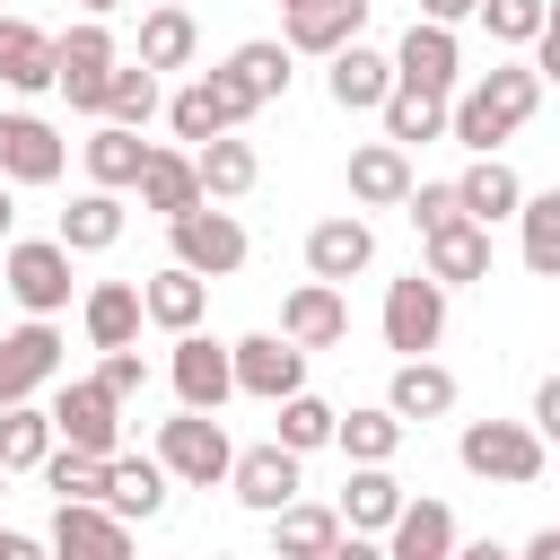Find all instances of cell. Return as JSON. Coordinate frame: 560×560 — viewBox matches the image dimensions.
Segmentation results:
<instances>
[{"label":"cell","mask_w":560,"mask_h":560,"mask_svg":"<svg viewBox=\"0 0 560 560\" xmlns=\"http://www.w3.org/2000/svg\"><path fill=\"white\" fill-rule=\"evenodd\" d=\"M298 385H306V350H298L289 332H245V341H236V394L280 402V394H298Z\"/></svg>","instance_id":"13"},{"label":"cell","mask_w":560,"mask_h":560,"mask_svg":"<svg viewBox=\"0 0 560 560\" xmlns=\"http://www.w3.org/2000/svg\"><path fill=\"white\" fill-rule=\"evenodd\" d=\"M534 70H542V88H560V35H551V26L534 35Z\"/></svg>","instance_id":"48"},{"label":"cell","mask_w":560,"mask_h":560,"mask_svg":"<svg viewBox=\"0 0 560 560\" xmlns=\"http://www.w3.org/2000/svg\"><path fill=\"white\" fill-rule=\"evenodd\" d=\"M192 158H201V192H210V201H236V192H254V175H262L254 140H236V131H210Z\"/></svg>","instance_id":"36"},{"label":"cell","mask_w":560,"mask_h":560,"mask_svg":"<svg viewBox=\"0 0 560 560\" xmlns=\"http://www.w3.org/2000/svg\"><path fill=\"white\" fill-rule=\"evenodd\" d=\"M542 105V70L534 61H490L464 96H455V114H446V131L464 140V149H499L525 114Z\"/></svg>","instance_id":"1"},{"label":"cell","mask_w":560,"mask_h":560,"mask_svg":"<svg viewBox=\"0 0 560 560\" xmlns=\"http://www.w3.org/2000/svg\"><path fill=\"white\" fill-rule=\"evenodd\" d=\"M105 114L140 131V122L158 114V70H149V61H114V79H105Z\"/></svg>","instance_id":"42"},{"label":"cell","mask_w":560,"mask_h":560,"mask_svg":"<svg viewBox=\"0 0 560 560\" xmlns=\"http://www.w3.org/2000/svg\"><path fill=\"white\" fill-rule=\"evenodd\" d=\"M52 446H61V429H52V411H35V394L26 402H0V464L9 472H44Z\"/></svg>","instance_id":"34"},{"label":"cell","mask_w":560,"mask_h":560,"mask_svg":"<svg viewBox=\"0 0 560 560\" xmlns=\"http://www.w3.org/2000/svg\"><path fill=\"white\" fill-rule=\"evenodd\" d=\"M70 254H105L114 236H122V192L114 184H96V192H79L70 210H61V228H52Z\"/></svg>","instance_id":"37"},{"label":"cell","mask_w":560,"mask_h":560,"mask_svg":"<svg viewBox=\"0 0 560 560\" xmlns=\"http://www.w3.org/2000/svg\"><path fill=\"white\" fill-rule=\"evenodd\" d=\"M245 114H254V105L236 96V79H228V70H201V79H184V88L166 96V122H175V140H192V149H201L210 131H236Z\"/></svg>","instance_id":"9"},{"label":"cell","mask_w":560,"mask_h":560,"mask_svg":"<svg viewBox=\"0 0 560 560\" xmlns=\"http://www.w3.org/2000/svg\"><path fill=\"white\" fill-rule=\"evenodd\" d=\"M516 219H525V271L560 280V192H534Z\"/></svg>","instance_id":"43"},{"label":"cell","mask_w":560,"mask_h":560,"mask_svg":"<svg viewBox=\"0 0 560 560\" xmlns=\"http://www.w3.org/2000/svg\"><path fill=\"white\" fill-rule=\"evenodd\" d=\"M166 376H175V394H184L192 411H219V402L236 394V341H210V332L192 324V332H175Z\"/></svg>","instance_id":"6"},{"label":"cell","mask_w":560,"mask_h":560,"mask_svg":"<svg viewBox=\"0 0 560 560\" xmlns=\"http://www.w3.org/2000/svg\"><path fill=\"white\" fill-rule=\"evenodd\" d=\"M376 114H385V140H402V149H411V140H438L455 105H446L438 88H411V79H394V96H385Z\"/></svg>","instance_id":"39"},{"label":"cell","mask_w":560,"mask_h":560,"mask_svg":"<svg viewBox=\"0 0 560 560\" xmlns=\"http://www.w3.org/2000/svg\"><path fill=\"white\" fill-rule=\"evenodd\" d=\"M114 61H122V52H114L105 18H79V26L61 35V79H52V88H61L79 114H105V79H114Z\"/></svg>","instance_id":"8"},{"label":"cell","mask_w":560,"mask_h":560,"mask_svg":"<svg viewBox=\"0 0 560 560\" xmlns=\"http://www.w3.org/2000/svg\"><path fill=\"white\" fill-rule=\"evenodd\" d=\"M140 210H158V219H184L192 201H210L201 192V158H184V149H149V166H140Z\"/></svg>","instance_id":"24"},{"label":"cell","mask_w":560,"mask_h":560,"mask_svg":"<svg viewBox=\"0 0 560 560\" xmlns=\"http://www.w3.org/2000/svg\"><path fill=\"white\" fill-rule=\"evenodd\" d=\"M394 79H411V88H455L464 79V52H455V26H438V18H411V35L394 44Z\"/></svg>","instance_id":"18"},{"label":"cell","mask_w":560,"mask_h":560,"mask_svg":"<svg viewBox=\"0 0 560 560\" xmlns=\"http://www.w3.org/2000/svg\"><path fill=\"white\" fill-rule=\"evenodd\" d=\"M368 262H376V228H368V219L341 210V219H315V228H306V271H315V280H350V271H368Z\"/></svg>","instance_id":"22"},{"label":"cell","mask_w":560,"mask_h":560,"mask_svg":"<svg viewBox=\"0 0 560 560\" xmlns=\"http://www.w3.org/2000/svg\"><path fill=\"white\" fill-rule=\"evenodd\" d=\"M166 481H175L166 455H122V446H114V481H105V499H114L131 525H149V516L166 508Z\"/></svg>","instance_id":"31"},{"label":"cell","mask_w":560,"mask_h":560,"mask_svg":"<svg viewBox=\"0 0 560 560\" xmlns=\"http://www.w3.org/2000/svg\"><path fill=\"white\" fill-rule=\"evenodd\" d=\"M341 534H350V525H341V508H306V499H289V508L271 516V542H280L289 560H332V551H341Z\"/></svg>","instance_id":"33"},{"label":"cell","mask_w":560,"mask_h":560,"mask_svg":"<svg viewBox=\"0 0 560 560\" xmlns=\"http://www.w3.org/2000/svg\"><path fill=\"white\" fill-rule=\"evenodd\" d=\"M61 166H70V140L44 114H0V175L9 184H61Z\"/></svg>","instance_id":"11"},{"label":"cell","mask_w":560,"mask_h":560,"mask_svg":"<svg viewBox=\"0 0 560 560\" xmlns=\"http://www.w3.org/2000/svg\"><path fill=\"white\" fill-rule=\"evenodd\" d=\"M455 192H464V210H472V219H490V228L525 210V184H516V166H508L499 149H472V166L455 175Z\"/></svg>","instance_id":"26"},{"label":"cell","mask_w":560,"mask_h":560,"mask_svg":"<svg viewBox=\"0 0 560 560\" xmlns=\"http://www.w3.org/2000/svg\"><path fill=\"white\" fill-rule=\"evenodd\" d=\"M0 490H9V464H0Z\"/></svg>","instance_id":"54"},{"label":"cell","mask_w":560,"mask_h":560,"mask_svg":"<svg viewBox=\"0 0 560 560\" xmlns=\"http://www.w3.org/2000/svg\"><path fill=\"white\" fill-rule=\"evenodd\" d=\"M542 26H551V35H560V0H551V18H542Z\"/></svg>","instance_id":"53"},{"label":"cell","mask_w":560,"mask_h":560,"mask_svg":"<svg viewBox=\"0 0 560 560\" xmlns=\"http://www.w3.org/2000/svg\"><path fill=\"white\" fill-rule=\"evenodd\" d=\"M228 490H236L254 516H280V508L298 499V446H280V438H271V446H245L236 472H228Z\"/></svg>","instance_id":"16"},{"label":"cell","mask_w":560,"mask_h":560,"mask_svg":"<svg viewBox=\"0 0 560 560\" xmlns=\"http://www.w3.org/2000/svg\"><path fill=\"white\" fill-rule=\"evenodd\" d=\"M385 542H394V560H446L455 551V516L438 499H402V516L385 525Z\"/></svg>","instance_id":"38"},{"label":"cell","mask_w":560,"mask_h":560,"mask_svg":"<svg viewBox=\"0 0 560 560\" xmlns=\"http://www.w3.org/2000/svg\"><path fill=\"white\" fill-rule=\"evenodd\" d=\"M0 280H9V298L26 315H61L70 306V245L61 236H26V245L0 254Z\"/></svg>","instance_id":"4"},{"label":"cell","mask_w":560,"mask_h":560,"mask_svg":"<svg viewBox=\"0 0 560 560\" xmlns=\"http://www.w3.org/2000/svg\"><path fill=\"white\" fill-rule=\"evenodd\" d=\"M52 429H61L70 446L114 455V446H122V394H114L105 376H70V385L52 394Z\"/></svg>","instance_id":"7"},{"label":"cell","mask_w":560,"mask_h":560,"mask_svg":"<svg viewBox=\"0 0 560 560\" xmlns=\"http://www.w3.org/2000/svg\"><path fill=\"white\" fill-rule=\"evenodd\" d=\"M131 542V516L114 508V499H61L52 508V551H96V560H114Z\"/></svg>","instance_id":"20"},{"label":"cell","mask_w":560,"mask_h":560,"mask_svg":"<svg viewBox=\"0 0 560 560\" xmlns=\"http://www.w3.org/2000/svg\"><path fill=\"white\" fill-rule=\"evenodd\" d=\"M368 9L376 0H298V9H280L289 26V52H315V61H332L341 44H359V26H368Z\"/></svg>","instance_id":"14"},{"label":"cell","mask_w":560,"mask_h":560,"mask_svg":"<svg viewBox=\"0 0 560 560\" xmlns=\"http://www.w3.org/2000/svg\"><path fill=\"white\" fill-rule=\"evenodd\" d=\"M79 158H88V175H96V184H114V192H122V184H140V166H149V140H140L131 122H114V114H105V122L88 131V149H79Z\"/></svg>","instance_id":"35"},{"label":"cell","mask_w":560,"mask_h":560,"mask_svg":"<svg viewBox=\"0 0 560 560\" xmlns=\"http://www.w3.org/2000/svg\"><path fill=\"white\" fill-rule=\"evenodd\" d=\"M280 9H298V0H280Z\"/></svg>","instance_id":"55"},{"label":"cell","mask_w":560,"mask_h":560,"mask_svg":"<svg viewBox=\"0 0 560 560\" xmlns=\"http://www.w3.org/2000/svg\"><path fill=\"white\" fill-rule=\"evenodd\" d=\"M394 516H402V481H394L385 464H359V472H350V490H341V525L368 542V534H385Z\"/></svg>","instance_id":"32"},{"label":"cell","mask_w":560,"mask_h":560,"mask_svg":"<svg viewBox=\"0 0 560 560\" xmlns=\"http://www.w3.org/2000/svg\"><path fill=\"white\" fill-rule=\"evenodd\" d=\"M158 455H166V472H175L184 490H210V481H228V472H236L228 429H219L210 411H192V402H184V420H158Z\"/></svg>","instance_id":"3"},{"label":"cell","mask_w":560,"mask_h":560,"mask_svg":"<svg viewBox=\"0 0 560 560\" xmlns=\"http://www.w3.org/2000/svg\"><path fill=\"white\" fill-rule=\"evenodd\" d=\"M271 411H280V446H298V455L332 446V429H341V411H332L324 394H306V385H298V394H280Z\"/></svg>","instance_id":"41"},{"label":"cell","mask_w":560,"mask_h":560,"mask_svg":"<svg viewBox=\"0 0 560 560\" xmlns=\"http://www.w3.org/2000/svg\"><path fill=\"white\" fill-rule=\"evenodd\" d=\"M175 228V262H192L201 280H228L236 262H245V228L228 219V210H210V201H192L184 219H166Z\"/></svg>","instance_id":"10"},{"label":"cell","mask_w":560,"mask_h":560,"mask_svg":"<svg viewBox=\"0 0 560 560\" xmlns=\"http://www.w3.org/2000/svg\"><path fill=\"white\" fill-rule=\"evenodd\" d=\"M420 18H438V26H464V18H481V0H420Z\"/></svg>","instance_id":"49"},{"label":"cell","mask_w":560,"mask_h":560,"mask_svg":"<svg viewBox=\"0 0 560 560\" xmlns=\"http://www.w3.org/2000/svg\"><path fill=\"white\" fill-rule=\"evenodd\" d=\"M324 88H332V105H341V114H376V105L394 96V52L341 44V52H332V70H324Z\"/></svg>","instance_id":"21"},{"label":"cell","mask_w":560,"mask_h":560,"mask_svg":"<svg viewBox=\"0 0 560 560\" xmlns=\"http://www.w3.org/2000/svg\"><path fill=\"white\" fill-rule=\"evenodd\" d=\"M192 52H201L192 9H184V0H149V18H140V61H149V70H184Z\"/></svg>","instance_id":"29"},{"label":"cell","mask_w":560,"mask_h":560,"mask_svg":"<svg viewBox=\"0 0 560 560\" xmlns=\"http://www.w3.org/2000/svg\"><path fill=\"white\" fill-rule=\"evenodd\" d=\"M18 228V201H9V175H0V236Z\"/></svg>","instance_id":"51"},{"label":"cell","mask_w":560,"mask_h":560,"mask_svg":"<svg viewBox=\"0 0 560 560\" xmlns=\"http://www.w3.org/2000/svg\"><path fill=\"white\" fill-rule=\"evenodd\" d=\"M534 429H542V446H560V376L534 385Z\"/></svg>","instance_id":"47"},{"label":"cell","mask_w":560,"mask_h":560,"mask_svg":"<svg viewBox=\"0 0 560 560\" xmlns=\"http://www.w3.org/2000/svg\"><path fill=\"white\" fill-rule=\"evenodd\" d=\"M438 332H446V280L420 262L411 280H394V289H385V350L420 359V350H438Z\"/></svg>","instance_id":"5"},{"label":"cell","mask_w":560,"mask_h":560,"mask_svg":"<svg viewBox=\"0 0 560 560\" xmlns=\"http://www.w3.org/2000/svg\"><path fill=\"white\" fill-rule=\"evenodd\" d=\"M114 9H122V0H79V18H114Z\"/></svg>","instance_id":"52"},{"label":"cell","mask_w":560,"mask_h":560,"mask_svg":"<svg viewBox=\"0 0 560 560\" xmlns=\"http://www.w3.org/2000/svg\"><path fill=\"white\" fill-rule=\"evenodd\" d=\"M525 560H560V525H542V534L525 542Z\"/></svg>","instance_id":"50"},{"label":"cell","mask_w":560,"mask_h":560,"mask_svg":"<svg viewBox=\"0 0 560 560\" xmlns=\"http://www.w3.org/2000/svg\"><path fill=\"white\" fill-rule=\"evenodd\" d=\"M455 455H464L472 481H508V490H525V481L542 472V429H534V420H464Z\"/></svg>","instance_id":"2"},{"label":"cell","mask_w":560,"mask_h":560,"mask_svg":"<svg viewBox=\"0 0 560 560\" xmlns=\"http://www.w3.org/2000/svg\"><path fill=\"white\" fill-rule=\"evenodd\" d=\"M280 332H289L298 350H332V341H350L341 280H306V289H289V298H280Z\"/></svg>","instance_id":"15"},{"label":"cell","mask_w":560,"mask_h":560,"mask_svg":"<svg viewBox=\"0 0 560 560\" xmlns=\"http://www.w3.org/2000/svg\"><path fill=\"white\" fill-rule=\"evenodd\" d=\"M385 402H394L402 420H446V411H455V376H446V368L420 350V359H402V368H394Z\"/></svg>","instance_id":"30"},{"label":"cell","mask_w":560,"mask_h":560,"mask_svg":"<svg viewBox=\"0 0 560 560\" xmlns=\"http://www.w3.org/2000/svg\"><path fill=\"white\" fill-rule=\"evenodd\" d=\"M140 298H149V324H158V332H192L201 306H210V280H201L192 262H166V271L140 280Z\"/></svg>","instance_id":"27"},{"label":"cell","mask_w":560,"mask_h":560,"mask_svg":"<svg viewBox=\"0 0 560 560\" xmlns=\"http://www.w3.org/2000/svg\"><path fill=\"white\" fill-rule=\"evenodd\" d=\"M61 376V332H52V315H26L18 332H0V402H26L35 385H52Z\"/></svg>","instance_id":"12"},{"label":"cell","mask_w":560,"mask_h":560,"mask_svg":"<svg viewBox=\"0 0 560 560\" xmlns=\"http://www.w3.org/2000/svg\"><path fill=\"white\" fill-rule=\"evenodd\" d=\"M402 210H411V228L429 236V228H446V219H464V192H455V184H411V201H402Z\"/></svg>","instance_id":"45"},{"label":"cell","mask_w":560,"mask_h":560,"mask_svg":"<svg viewBox=\"0 0 560 560\" xmlns=\"http://www.w3.org/2000/svg\"><path fill=\"white\" fill-rule=\"evenodd\" d=\"M350 201H368V210H402V201H411V158H402V140L350 149Z\"/></svg>","instance_id":"23"},{"label":"cell","mask_w":560,"mask_h":560,"mask_svg":"<svg viewBox=\"0 0 560 560\" xmlns=\"http://www.w3.org/2000/svg\"><path fill=\"white\" fill-rule=\"evenodd\" d=\"M402 429H411V420H402L394 402H376V411H350V420L332 429V446H341L350 464H394V446H402Z\"/></svg>","instance_id":"40"},{"label":"cell","mask_w":560,"mask_h":560,"mask_svg":"<svg viewBox=\"0 0 560 560\" xmlns=\"http://www.w3.org/2000/svg\"><path fill=\"white\" fill-rule=\"evenodd\" d=\"M542 18H551V0H481V26H490L499 44H534Z\"/></svg>","instance_id":"44"},{"label":"cell","mask_w":560,"mask_h":560,"mask_svg":"<svg viewBox=\"0 0 560 560\" xmlns=\"http://www.w3.org/2000/svg\"><path fill=\"white\" fill-rule=\"evenodd\" d=\"M289 61H298V52H289V35H280V44H271V35H254V44H236L219 70L236 79V96H245V105H271V96H289Z\"/></svg>","instance_id":"28"},{"label":"cell","mask_w":560,"mask_h":560,"mask_svg":"<svg viewBox=\"0 0 560 560\" xmlns=\"http://www.w3.org/2000/svg\"><path fill=\"white\" fill-rule=\"evenodd\" d=\"M52 79H61V35H44V26H26V18L0 9V88L35 96V88H52Z\"/></svg>","instance_id":"17"},{"label":"cell","mask_w":560,"mask_h":560,"mask_svg":"<svg viewBox=\"0 0 560 560\" xmlns=\"http://www.w3.org/2000/svg\"><path fill=\"white\" fill-rule=\"evenodd\" d=\"M96 376H105V385H114L122 402H131V394L149 385V368H140V350H131V341H122V350H105V368H96Z\"/></svg>","instance_id":"46"},{"label":"cell","mask_w":560,"mask_h":560,"mask_svg":"<svg viewBox=\"0 0 560 560\" xmlns=\"http://www.w3.org/2000/svg\"><path fill=\"white\" fill-rule=\"evenodd\" d=\"M79 324H88V341H96V350H122V341H140V324H149V298H140V280H96V289H88V306H79Z\"/></svg>","instance_id":"25"},{"label":"cell","mask_w":560,"mask_h":560,"mask_svg":"<svg viewBox=\"0 0 560 560\" xmlns=\"http://www.w3.org/2000/svg\"><path fill=\"white\" fill-rule=\"evenodd\" d=\"M420 254H429V271L446 280V289H464V280H490V219H446V228H429L420 236Z\"/></svg>","instance_id":"19"}]
</instances>
